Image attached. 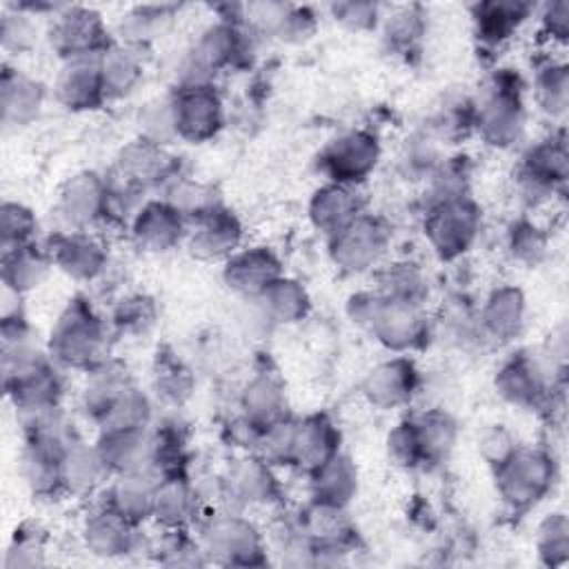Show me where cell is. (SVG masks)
<instances>
[{
    "instance_id": "12",
    "label": "cell",
    "mask_w": 569,
    "mask_h": 569,
    "mask_svg": "<svg viewBox=\"0 0 569 569\" xmlns=\"http://www.w3.org/2000/svg\"><path fill=\"white\" fill-rule=\"evenodd\" d=\"M336 449H338V434L327 418L314 416L296 425V449H294L296 463L316 471L325 463H329L334 456H338Z\"/></svg>"
},
{
    "instance_id": "23",
    "label": "cell",
    "mask_w": 569,
    "mask_h": 569,
    "mask_svg": "<svg viewBox=\"0 0 569 569\" xmlns=\"http://www.w3.org/2000/svg\"><path fill=\"white\" fill-rule=\"evenodd\" d=\"M265 314H270L274 321L281 323H294L301 316H305L307 309V294L298 283L294 281H274L263 294H261Z\"/></svg>"
},
{
    "instance_id": "36",
    "label": "cell",
    "mask_w": 569,
    "mask_h": 569,
    "mask_svg": "<svg viewBox=\"0 0 569 569\" xmlns=\"http://www.w3.org/2000/svg\"><path fill=\"white\" fill-rule=\"evenodd\" d=\"M167 19V8H136L123 19V32L132 41H150Z\"/></svg>"
},
{
    "instance_id": "40",
    "label": "cell",
    "mask_w": 569,
    "mask_h": 569,
    "mask_svg": "<svg viewBox=\"0 0 569 569\" xmlns=\"http://www.w3.org/2000/svg\"><path fill=\"white\" fill-rule=\"evenodd\" d=\"M420 10L418 8H400L394 17L387 21V37L396 45H409L414 43L420 32H423V21H420Z\"/></svg>"
},
{
    "instance_id": "26",
    "label": "cell",
    "mask_w": 569,
    "mask_h": 569,
    "mask_svg": "<svg viewBox=\"0 0 569 569\" xmlns=\"http://www.w3.org/2000/svg\"><path fill=\"white\" fill-rule=\"evenodd\" d=\"M130 520L116 509L94 516L88 525V540L99 553H121L130 547Z\"/></svg>"
},
{
    "instance_id": "42",
    "label": "cell",
    "mask_w": 569,
    "mask_h": 569,
    "mask_svg": "<svg viewBox=\"0 0 569 569\" xmlns=\"http://www.w3.org/2000/svg\"><path fill=\"white\" fill-rule=\"evenodd\" d=\"M540 101L545 110L549 112H562L565 110V99H567V77L565 70H547L545 77H540L538 83Z\"/></svg>"
},
{
    "instance_id": "9",
    "label": "cell",
    "mask_w": 569,
    "mask_h": 569,
    "mask_svg": "<svg viewBox=\"0 0 569 569\" xmlns=\"http://www.w3.org/2000/svg\"><path fill=\"white\" fill-rule=\"evenodd\" d=\"M372 327L378 338L394 349L411 347L423 336V318L411 303L380 298L372 318Z\"/></svg>"
},
{
    "instance_id": "11",
    "label": "cell",
    "mask_w": 569,
    "mask_h": 569,
    "mask_svg": "<svg viewBox=\"0 0 569 569\" xmlns=\"http://www.w3.org/2000/svg\"><path fill=\"white\" fill-rule=\"evenodd\" d=\"M478 128L491 145H509L522 130L520 103L507 90H496L478 112Z\"/></svg>"
},
{
    "instance_id": "45",
    "label": "cell",
    "mask_w": 569,
    "mask_h": 569,
    "mask_svg": "<svg viewBox=\"0 0 569 569\" xmlns=\"http://www.w3.org/2000/svg\"><path fill=\"white\" fill-rule=\"evenodd\" d=\"M567 17H569V8L567 3H556L551 8H547V14H545V28L549 30V34L553 39H565L567 37Z\"/></svg>"
},
{
    "instance_id": "3",
    "label": "cell",
    "mask_w": 569,
    "mask_h": 569,
    "mask_svg": "<svg viewBox=\"0 0 569 569\" xmlns=\"http://www.w3.org/2000/svg\"><path fill=\"white\" fill-rule=\"evenodd\" d=\"M223 121V105L214 90L192 83L174 101L176 134L190 141H205L216 134Z\"/></svg>"
},
{
    "instance_id": "6",
    "label": "cell",
    "mask_w": 569,
    "mask_h": 569,
    "mask_svg": "<svg viewBox=\"0 0 569 569\" xmlns=\"http://www.w3.org/2000/svg\"><path fill=\"white\" fill-rule=\"evenodd\" d=\"M378 159V145L369 134L354 132L334 141L323 154V167L338 183L360 181L372 172Z\"/></svg>"
},
{
    "instance_id": "35",
    "label": "cell",
    "mask_w": 569,
    "mask_h": 569,
    "mask_svg": "<svg viewBox=\"0 0 569 569\" xmlns=\"http://www.w3.org/2000/svg\"><path fill=\"white\" fill-rule=\"evenodd\" d=\"M212 545L227 553H245L256 551V536L245 522L227 520L216 525V529L212 531Z\"/></svg>"
},
{
    "instance_id": "1",
    "label": "cell",
    "mask_w": 569,
    "mask_h": 569,
    "mask_svg": "<svg viewBox=\"0 0 569 569\" xmlns=\"http://www.w3.org/2000/svg\"><path fill=\"white\" fill-rule=\"evenodd\" d=\"M103 345L105 329L101 321L81 303H77L61 316L52 334V354L61 363L74 367L92 365Z\"/></svg>"
},
{
    "instance_id": "10",
    "label": "cell",
    "mask_w": 569,
    "mask_h": 569,
    "mask_svg": "<svg viewBox=\"0 0 569 569\" xmlns=\"http://www.w3.org/2000/svg\"><path fill=\"white\" fill-rule=\"evenodd\" d=\"M238 241H241L238 221L230 212L214 207L212 212L199 219V230L194 232L192 247H194V254H199L201 258H221L234 252Z\"/></svg>"
},
{
    "instance_id": "37",
    "label": "cell",
    "mask_w": 569,
    "mask_h": 569,
    "mask_svg": "<svg viewBox=\"0 0 569 569\" xmlns=\"http://www.w3.org/2000/svg\"><path fill=\"white\" fill-rule=\"evenodd\" d=\"M389 456L398 465L414 467L423 460V449L414 423H403L389 434Z\"/></svg>"
},
{
    "instance_id": "38",
    "label": "cell",
    "mask_w": 569,
    "mask_h": 569,
    "mask_svg": "<svg viewBox=\"0 0 569 569\" xmlns=\"http://www.w3.org/2000/svg\"><path fill=\"white\" fill-rule=\"evenodd\" d=\"M238 491L247 498V500H267V496L272 494V476L267 471V467H263L261 463H245L234 478Z\"/></svg>"
},
{
    "instance_id": "5",
    "label": "cell",
    "mask_w": 569,
    "mask_h": 569,
    "mask_svg": "<svg viewBox=\"0 0 569 569\" xmlns=\"http://www.w3.org/2000/svg\"><path fill=\"white\" fill-rule=\"evenodd\" d=\"M334 236V258L338 265L352 272H363L374 265L387 241L385 230L372 219H354Z\"/></svg>"
},
{
    "instance_id": "18",
    "label": "cell",
    "mask_w": 569,
    "mask_h": 569,
    "mask_svg": "<svg viewBox=\"0 0 569 569\" xmlns=\"http://www.w3.org/2000/svg\"><path fill=\"white\" fill-rule=\"evenodd\" d=\"M183 232L181 212L172 205L152 203L136 219V236L143 245L152 250L172 247Z\"/></svg>"
},
{
    "instance_id": "39",
    "label": "cell",
    "mask_w": 569,
    "mask_h": 569,
    "mask_svg": "<svg viewBox=\"0 0 569 569\" xmlns=\"http://www.w3.org/2000/svg\"><path fill=\"white\" fill-rule=\"evenodd\" d=\"M156 387L163 398L179 403L190 394L192 380L187 376V369L181 363L163 360L156 372Z\"/></svg>"
},
{
    "instance_id": "30",
    "label": "cell",
    "mask_w": 569,
    "mask_h": 569,
    "mask_svg": "<svg viewBox=\"0 0 569 569\" xmlns=\"http://www.w3.org/2000/svg\"><path fill=\"white\" fill-rule=\"evenodd\" d=\"M500 394L514 403H527L540 392V372L529 360L509 363L496 378Z\"/></svg>"
},
{
    "instance_id": "43",
    "label": "cell",
    "mask_w": 569,
    "mask_h": 569,
    "mask_svg": "<svg viewBox=\"0 0 569 569\" xmlns=\"http://www.w3.org/2000/svg\"><path fill=\"white\" fill-rule=\"evenodd\" d=\"M480 451H482V456H485L491 465L502 467V465L516 454V447H514L511 436H509L502 427H494L491 431H487V434L482 436Z\"/></svg>"
},
{
    "instance_id": "33",
    "label": "cell",
    "mask_w": 569,
    "mask_h": 569,
    "mask_svg": "<svg viewBox=\"0 0 569 569\" xmlns=\"http://www.w3.org/2000/svg\"><path fill=\"white\" fill-rule=\"evenodd\" d=\"M0 232H3V252L19 250L30 245V238L34 236L37 221L30 210L17 203H6L3 212H0Z\"/></svg>"
},
{
    "instance_id": "4",
    "label": "cell",
    "mask_w": 569,
    "mask_h": 569,
    "mask_svg": "<svg viewBox=\"0 0 569 569\" xmlns=\"http://www.w3.org/2000/svg\"><path fill=\"white\" fill-rule=\"evenodd\" d=\"M478 230V214L476 210L460 201L451 199L445 201L429 221V238L436 247V252L445 258H451L469 247Z\"/></svg>"
},
{
    "instance_id": "13",
    "label": "cell",
    "mask_w": 569,
    "mask_h": 569,
    "mask_svg": "<svg viewBox=\"0 0 569 569\" xmlns=\"http://www.w3.org/2000/svg\"><path fill=\"white\" fill-rule=\"evenodd\" d=\"M278 261L265 250H252L230 261L225 278L230 287L243 294H263L274 281H278Z\"/></svg>"
},
{
    "instance_id": "31",
    "label": "cell",
    "mask_w": 569,
    "mask_h": 569,
    "mask_svg": "<svg viewBox=\"0 0 569 569\" xmlns=\"http://www.w3.org/2000/svg\"><path fill=\"white\" fill-rule=\"evenodd\" d=\"M520 316H522L520 294L514 289H502L489 298V305L485 307L482 323L491 334L509 336L518 329Z\"/></svg>"
},
{
    "instance_id": "32",
    "label": "cell",
    "mask_w": 569,
    "mask_h": 569,
    "mask_svg": "<svg viewBox=\"0 0 569 569\" xmlns=\"http://www.w3.org/2000/svg\"><path fill=\"white\" fill-rule=\"evenodd\" d=\"M192 505V491L181 478H165L159 482L154 514H159V518H163L167 525H181L190 516Z\"/></svg>"
},
{
    "instance_id": "29",
    "label": "cell",
    "mask_w": 569,
    "mask_h": 569,
    "mask_svg": "<svg viewBox=\"0 0 569 569\" xmlns=\"http://www.w3.org/2000/svg\"><path fill=\"white\" fill-rule=\"evenodd\" d=\"M283 403H285L283 392L272 378H258L247 387L245 407H247L252 423H256V425L270 427L272 423L281 420Z\"/></svg>"
},
{
    "instance_id": "14",
    "label": "cell",
    "mask_w": 569,
    "mask_h": 569,
    "mask_svg": "<svg viewBox=\"0 0 569 569\" xmlns=\"http://www.w3.org/2000/svg\"><path fill=\"white\" fill-rule=\"evenodd\" d=\"M414 385H416V374L411 363L392 360L376 367L369 374L365 383V394L369 396L372 403L380 407H396L411 396Z\"/></svg>"
},
{
    "instance_id": "28",
    "label": "cell",
    "mask_w": 569,
    "mask_h": 569,
    "mask_svg": "<svg viewBox=\"0 0 569 569\" xmlns=\"http://www.w3.org/2000/svg\"><path fill=\"white\" fill-rule=\"evenodd\" d=\"M241 57V34L230 26L212 28L199 45L196 61L201 68H221Z\"/></svg>"
},
{
    "instance_id": "19",
    "label": "cell",
    "mask_w": 569,
    "mask_h": 569,
    "mask_svg": "<svg viewBox=\"0 0 569 569\" xmlns=\"http://www.w3.org/2000/svg\"><path fill=\"white\" fill-rule=\"evenodd\" d=\"M54 261L61 265L63 272H68L74 278H92L103 270L105 254L101 245L92 238L74 234L59 241Z\"/></svg>"
},
{
    "instance_id": "25",
    "label": "cell",
    "mask_w": 569,
    "mask_h": 569,
    "mask_svg": "<svg viewBox=\"0 0 569 569\" xmlns=\"http://www.w3.org/2000/svg\"><path fill=\"white\" fill-rule=\"evenodd\" d=\"M529 8L520 6V3H487L478 8L476 14V23H478V34L489 41V43H498L502 39H507L514 28H518V23L527 17Z\"/></svg>"
},
{
    "instance_id": "8",
    "label": "cell",
    "mask_w": 569,
    "mask_h": 569,
    "mask_svg": "<svg viewBox=\"0 0 569 569\" xmlns=\"http://www.w3.org/2000/svg\"><path fill=\"white\" fill-rule=\"evenodd\" d=\"M57 94L63 105L70 110H92L96 108L105 94L101 59H72L63 68Z\"/></svg>"
},
{
    "instance_id": "16",
    "label": "cell",
    "mask_w": 569,
    "mask_h": 569,
    "mask_svg": "<svg viewBox=\"0 0 569 569\" xmlns=\"http://www.w3.org/2000/svg\"><path fill=\"white\" fill-rule=\"evenodd\" d=\"M108 201V187L94 174H83L70 181L63 192V210L77 225L92 223L101 216Z\"/></svg>"
},
{
    "instance_id": "44",
    "label": "cell",
    "mask_w": 569,
    "mask_h": 569,
    "mask_svg": "<svg viewBox=\"0 0 569 569\" xmlns=\"http://www.w3.org/2000/svg\"><path fill=\"white\" fill-rule=\"evenodd\" d=\"M334 14L338 21L347 23L349 28L363 30V28H369L372 23H376L378 8L369 6V3H341V6H334Z\"/></svg>"
},
{
    "instance_id": "20",
    "label": "cell",
    "mask_w": 569,
    "mask_h": 569,
    "mask_svg": "<svg viewBox=\"0 0 569 569\" xmlns=\"http://www.w3.org/2000/svg\"><path fill=\"white\" fill-rule=\"evenodd\" d=\"M156 489H159V482H152V478L139 471H128L112 491L114 496L112 509H116L130 522L145 518L148 514L154 511Z\"/></svg>"
},
{
    "instance_id": "22",
    "label": "cell",
    "mask_w": 569,
    "mask_h": 569,
    "mask_svg": "<svg viewBox=\"0 0 569 569\" xmlns=\"http://www.w3.org/2000/svg\"><path fill=\"white\" fill-rule=\"evenodd\" d=\"M105 471H110V467L105 465L99 449L90 451L85 447L72 445L63 458V485H68L72 491L92 489L99 485Z\"/></svg>"
},
{
    "instance_id": "34",
    "label": "cell",
    "mask_w": 569,
    "mask_h": 569,
    "mask_svg": "<svg viewBox=\"0 0 569 569\" xmlns=\"http://www.w3.org/2000/svg\"><path fill=\"white\" fill-rule=\"evenodd\" d=\"M425 458H440L454 443V425L443 414H429L420 423H414Z\"/></svg>"
},
{
    "instance_id": "24",
    "label": "cell",
    "mask_w": 569,
    "mask_h": 569,
    "mask_svg": "<svg viewBox=\"0 0 569 569\" xmlns=\"http://www.w3.org/2000/svg\"><path fill=\"white\" fill-rule=\"evenodd\" d=\"M101 72H103V85L108 96H123L132 92L141 77V65L134 52L125 48L108 50L101 59Z\"/></svg>"
},
{
    "instance_id": "27",
    "label": "cell",
    "mask_w": 569,
    "mask_h": 569,
    "mask_svg": "<svg viewBox=\"0 0 569 569\" xmlns=\"http://www.w3.org/2000/svg\"><path fill=\"white\" fill-rule=\"evenodd\" d=\"M356 487V474L349 460L334 456L321 469H316V491L321 502L341 505L345 502Z\"/></svg>"
},
{
    "instance_id": "17",
    "label": "cell",
    "mask_w": 569,
    "mask_h": 569,
    "mask_svg": "<svg viewBox=\"0 0 569 569\" xmlns=\"http://www.w3.org/2000/svg\"><path fill=\"white\" fill-rule=\"evenodd\" d=\"M356 212L358 203L354 199V192L343 183L325 187L316 194L312 203L314 223L329 234H338L341 230H345L354 219H358Z\"/></svg>"
},
{
    "instance_id": "2",
    "label": "cell",
    "mask_w": 569,
    "mask_h": 569,
    "mask_svg": "<svg viewBox=\"0 0 569 569\" xmlns=\"http://www.w3.org/2000/svg\"><path fill=\"white\" fill-rule=\"evenodd\" d=\"M52 45L68 59H94L108 52V32L96 12L70 8L61 12L52 28Z\"/></svg>"
},
{
    "instance_id": "7",
    "label": "cell",
    "mask_w": 569,
    "mask_h": 569,
    "mask_svg": "<svg viewBox=\"0 0 569 569\" xmlns=\"http://www.w3.org/2000/svg\"><path fill=\"white\" fill-rule=\"evenodd\" d=\"M500 489L514 505L536 502L549 485V460L540 454H514L498 467Z\"/></svg>"
},
{
    "instance_id": "21",
    "label": "cell",
    "mask_w": 569,
    "mask_h": 569,
    "mask_svg": "<svg viewBox=\"0 0 569 569\" xmlns=\"http://www.w3.org/2000/svg\"><path fill=\"white\" fill-rule=\"evenodd\" d=\"M3 254V281L8 289L21 294L41 285L48 274V261L32 245Z\"/></svg>"
},
{
    "instance_id": "41",
    "label": "cell",
    "mask_w": 569,
    "mask_h": 569,
    "mask_svg": "<svg viewBox=\"0 0 569 569\" xmlns=\"http://www.w3.org/2000/svg\"><path fill=\"white\" fill-rule=\"evenodd\" d=\"M34 34H37V28L32 23V17H26L21 12L12 14V17H6L3 21V43L8 50H26L30 48V43L34 41Z\"/></svg>"
},
{
    "instance_id": "15",
    "label": "cell",
    "mask_w": 569,
    "mask_h": 569,
    "mask_svg": "<svg viewBox=\"0 0 569 569\" xmlns=\"http://www.w3.org/2000/svg\"><path fill=\"white\" fill-rule=\"evenodd\" d=\"M43 103V90L32 79L19 72H6L3 77V121L6 125L30 123Z\"/></svg>"
}]
</instances>
